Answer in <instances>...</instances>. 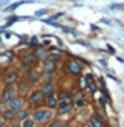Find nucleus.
I'll list each match as a JSON object with an SVG mask.
<instances>
[{"mask_svg":"<svg viewBox=\"0 0 124 127\" xmlns=\"http://www.w3.org/2000/svg\"><path fill=\"white\" fill-rule=\"evenodd\" d=\"M31 119L34 123H47L53 118V112L50 109H45V107H36V109L31 112Z\"/></svg>","mask_w":124,"mask_h":127,"instance_id":"obj_1","label":"nucleus"},{"mask_svg":"<svg viewBox=\"0 0 124 127\" xmlns=\"http://www.w3.org/2000/svg\"><path fill=\"white\" fill-rule=\"evenodd\" d=\"M65 70L70 76H81V73H82V65H81V62L76 61V59H68L65 62Z\"/></svg>","mask_w":124,"mask_h":127,"instance_id":"obj_2","label":"nucleus"},{"mask_svg":"<svg viewBox=\"0 0 124 127\" xmlns=\"http://www.w3.org/2000/svg\"><path fill=\"white\" fill-rule=\"evenodd\" d=\"M17 96V90L14 88V85H5V88L0 93V99L3 102H9L11 99H14Z\"/></svg>","mask_w":124,"mask_h":127,"instance_id":"obj_3","label":"nucleus"},{"mask_svg":"<svg viewBox=\"0 0 124 127\" xmlns=\"http://www.w3.org/2000/svg\"><path fill=\"white\" fill-rule=\"evenodd\" d=\"M8 104V109L9 110H12V112H19V110H22V109H25V98L23 96H16L14 99H11L9 102H6Z\"/></svg>","mask_w":124,"mask_h":127,"instance_id":"obj_4","label":"nucleus"},{"mask_svg":"<svg viewBox=\"0 0 124 127\" xmlns=\"http://www.w3.org/2000/svg\"><path fill=\"white\" fill-rule=\"evenodd\" d=\"M43 99H45V95H43L40 90L30 92V95H28V102L31 105H39V104L43 102Z\"/></svg>","mask_w":124,"mask_h":127,"instance_id":"obj_5","label":"nucleus"},{"mask_svg":"<svg viewBox=\"0 0 124 127\" xmlns=\"http://www.w3.org/2000/svg\"><path fill=\"white\" fill-rule=\"evenodd\" d=\"M20 64L22 65H28V67H34L36 64H37V59H36V56L33 51H27V53H23L20 56Z\"/></svg>","mask_w":124,"mask_h":127,"instance_id":"obj_6","label":"nucleus"},{"mask_svg":"<svg viewBox=\"0 0 124 127\" xmlns=\"http://www.w3.org/2000/svg\"><path fill=\"white\" fill-rule=\"evenodd\" d=\"M20 81V78H19V73H12V71H6L3 74V78H2V82L5 85H12V84H16V82Z\"/></svg>","mask_w":124,"mask_h":127,"instance_id":"obj_7","label":"nucleus"},{"mask_svg":"<svg viewBox=\"0 0 124 127\" xmlns=\"http://www.w3.org/2000/svg\"><path fill=\"white\" fill-rule=\"evenodd\" d=\"M71 104L73 107H78V109H82V107L85 105V99H84V93L82 92H76V95H73L71 98Z\"/></svg>","mask_w":124,"mask_h":127,"instance_id":"obj_8","label":"nucleus"},{"mask_svg":"<svg viewBox=\"0 0 124 127\" xmlns=\"http://www.w3.org/2000/svg\"><path fill=\"white\" fill-rule=\"evenodd\" d=\"M73 109L71 101H61L58 102V115H64V113H70Z\"/></svg>","mask_w":124,"mask_h":127,"instance_id":"obj_9","label":"nucleus"},{"mask_svg":"<svg viewBox=\"0 0 124 127\" xmlns=\"http://www.w3.org/2000/svg\"><path fill=\"white\" fill-rule=\"evenodd\" d=\"M56 68H58V64L53 62V61H43V65H42V71L45 74H54Z\"/></svg>","mask_w":124,"mask_h":127,"instance_id":"obj_10","label":"nucleus"},{"mask_svg":"<svg viewBox=\"0 0 124 127\" xmlns=\"http://www.w3.org/2000/svg\"><path fill=\"white\" fill-rule=\"evenodd\" d=\"M25 78H27V82H28L30 85H33V84H37V82L40 81V73L37 71L36 68H33L27 76H25Z\"/></svg>","mask_w":124,"mask_h":127,"instance_id":"obj_11","label":"nucleus"},{"mask_svg":"<svg viewBox=\"0 0 124 127\" xmlns=\"http://www.w3.org/2000/svg\"><path fill=\"white\" fill-rule=\"evenodd\" d=\"M43 104L47 105V109H56L58 107V96H56V93L53 95H48V96H45V99H43Z\"/></svg>","mask_w":124,"mask_h":127,"instance_id":"obj_12","label":"nucleus"},{"mask_svg":"<svg viewBox=\"0 0 124 127\" xmlns=\"http://www.w3.org/2000/svg\"><path fill=\"white\" fill-rule=\"evenodd\" d=\"M39 90L45 95V96H48V95H53V93H54L56 85L53 84V82H42V85H40Z\"/></svg>","mask_w":124,"mask_h":127,"instance_id":"obj_13","label":"nucleus"},{"mask_svg":"<svg viewBox=\"0 0 124 127\" xmlns=\"http://www.w3.org/2000/svg\"><path fill=\"white\" fill-rule=\"evenodd\" d=\"M34 56H36V59L37 61H47V58H48V51L45 50V47H37V48H34Z\"/></svg>","mask_w":124,"mask_h":127,"instance_id":"obj_14","label":"nucleus"},{"mask_svg":"<svg viewBox=\"0 0 124 127\" xmlns=\"http://www.w3.org/2000/svg\"><path fill=\"white\" fill-rule=\"evenodd\" d=\"M89 124L92 127H105V124L102 121V116H99V115H92L89 119Z\"/></svg>","mask_w":124,"mask_h":127,"instance_id":"obj_15","label":"nucleus"},{"mask_svg":"<svg viewBox=\"0 0 124 127\" xmlns=\"http://www.w3.org/2000/svg\"><path fill=\"white\" fill-rule=\"evenodd\" d=\"M17 92L20 93V96L30 93V84H28L27 81H19L17 82Z\"/></svg>","mask_w":124,"mask_h":127,"instance_id":"obj_16","label":"nucleus"},{"mask_svg":"<svg viewBox=\"0 0 124 127\" xmlns=\"http://www.w3.org/2000/svg\"><path fill=\"white\" fill-rule=\"evenodd\" d=\"M56 96H58V102H61V101H71L73 95L70 90H61Z\"/></svg>","mask_w":124,"mask_h":127,"instance_id":"obj_17","label":"nucleus"},{"mask_svg":"<svg viewBox=\"0 0 124 127\" xmlns=\"http://www.w3.org/2000/svg\"><path fill=\"white\" fill-rule=\"evenodd\" d=\"M27 118H30V110H28V109H22V110L16 112V116H14V119H16V121L22 123L23 119H27Z\"/></svg>","mask_w":124,"mask_h":127,"instance_id":"obj_18","label":"nucleus"},{"mask_svg":"<svg viewBox=\"0 0 124 127\" xmlns=\"http://www.w3.org/2000/svg\"><path fill=\"white\" fill-rule=\"evenodd\" d=\"M14 116H16V113L12 112V110H5V112H2V115H0V118L3 119L5 123H11V121H14Z\"/></svg>","mask_w":124,"mask_h":127,"instance_id":"obj_19","label":"nucleus"},{"mask_svg":"<svg viewBox=\"0 0 124 127\" xmlns=\"http://www.w3.org/2000/svg\"><path fill=\"white\" fill-rule=\"evenodd\" d=\"M25 3H33V0H23V2H17V3H12V5H9L8 8H5V12H11V11H14V9H17L20 5H25Z\"/></svg>","mask_w":124,"mask_h":127,"instance_id":"obj_20","label":"nucleus"},{"mask_svg":"<svg viewBox=\"0 0 124 127\" xmlns=\"http://www.w3.org/2000/svg\"><path fill=\"white\" fill-rule=\"evenodd\" d=\"M78 87L81 88V92H84L89 88V82H87V79L84 78V76H79V79H78Z\"/></svg>","mask_w":124,"mask_h":127,"instance_id":"obj_21","label":"nucleus"},{"mask_svg":"<svg viewBox=\"0 0 124 127\" xmlns=\"http://www.w3.org/2000/svg\"><path fill=\"white\" fill-rule=\"evenodd\" d=\"M48 61H53V62H58L61 59V51H51V53H48Z\"/></svg>","mask_w":124,"mask_h":127,"instance_id":"obj_22","label":"nucleus"},{"mask_svg":"<svg viewBox=\"0 0 124 127\" xmlns=\"http://www.w3.org/2000/svg\"><path fill=\"white\" fill-rule=\"evenodd\" d=\"M34 126H36V123L31 118H27V119H23L20 123V127H34Z\"/></svg>","mask_w":124,"mask_h":127,"instance_id":"obj_23","label":"nucleus"},{"mask_svg":"<svg viewBox=\"0 0 124 127\" xmlns=\"http://www.w3.org/2000/svg\"><path fill=\"white\" fill-rule=\"evenodd\" d=\"M89 90H90L92 93H96V92H98V85H96V81H92V82H89Z\"/></svg>","mask_w":124,"mask_h":127,"instance_id":"obj_24","label":"nucleus"},{"mask_svg":"<svg viewBox=\"0 0 124 127\" xmlns=\"http://www.w3.org/2000/svg\"><path fill=\"white\" fill-rule=\"evenodd\" d=\"M62 126H64V123H62L61 119H53L48 127H62Z\"/></svg>","mask_w":124,"mask_h":127,"instance_id":"obj_25","label":"nucleus"},{"mask_svg":"<svg viewBox=\"0 0 124 127\" xmlns=\"http://www.w3.org/2000/svg\"><path fill=\"white\" fill-rule=\"evenodd\" d=\"M28 45H30V47H34V48H37V47H39V39H37V37H31Z\"/></svg>","mask_w":124,"mask_h":127,"instance_id":"obj_26","label":"nucleus"},{"mask_svg":"<svg viewBox=\"0 0 124 127\" xmlns=\"http://www.w3.org/2000/svg\"><path fill=\"white\" fill-rule=\"evenodd\" d=\"M61 30H64L65 33H70V34H76V30H74V28H70V27H64V25H62Z\"/></svg>","mask_w":124,"mask_h":127,"instance_id":"obj_27","label":"nucleus"},{"mask_svg":"<svg viewBox=\"0 0 124 127\" xmlns=\"http://www.w3.org/2000/svg\"><path fill=\"white\" fill-rule=\"evenodd\" d=\"M31 70H33V67H28V65H22V68H20V71L22 73H25V74H28Z\"/></svg>","mask_w":124,"mask_h":127,"instance_id":"obj_28","label":"nucleus"},{"mask_svg":"<svg viewBox=\"0 0 124 127\" xmlns=\"http://www.w3.org/2000/svg\"><path fill=\"white\" fill-rule=\"evenodd\" d=\"M45 14H47V9H39L34 16H36V17H40V16H45Z\"/></svg>","mask_w":124,"mask_h":127,"instance_id":"obj_29","label":"nucleus"},{"mask_svg":"<svg viewBox=\"0 0 124 127\" xmlns=\"http://www.w3.org/2000/svg\"><path fill=\"white\" fill-rule=\"evenodd\" d=\"M8 127H20V123H19V121H16V119H14V121H11V123L8 124Z\"/></svg>","mask_w":124,"mask_h":127,"instance_id":"obj_30","label":"nucleus"},{"mask_svg":"<svg viewBox=\"0 0 124 127\" xmlns=\"http://www.w3.org/2000/svg\"><path fill=\"white\" fill-rule=\"evenodd\" d=\"M84 78L87 79V82H92L93 79H95V76H93L92 73H89V74H85V76H84Z\"/></svg>","mask_w":124,"mask_h":127,"instance_id":"obj_31","label":"nucleus"},{"mask_svg":"<svg viewBox=\"0 0 124 127\" xmlns=\"http://www.w3.org/2000/svg\"><path fill=\"white\" fill-rule=\"evenodd\" d=\"M101 93L104 95V99H105V98H109V92H107V88H105V87L101 88Z\"/></svg>","mask_w":124,"mask_h":127,"instance_id":"obj_32","label":"nucleus"},{"mask_svg":"<svg viewBox=\"0 0 124 127\" xmlns=\"http://www.w3.org/2000/svg\"><path fill=\"white\" fill-rule=\"evenodd\" d=\"M99 104H101V107H105V99L101 98V99H99Z\"/></svg>","mask_w":124,"mask_h":127,"instance_id":"obj_33","label":"nucleus"},{"mask_svg":"<svg viewBox=\"0 0 124 127\" xmlns=\"http://www.w3.org/2000/svg\"><path fill=\"white\" fill-rule=\"evenodd\" d=\"M81 127H92L89 123H84V124H81Z\"/></svg>","mask_w":124,"mask_h":127,"instance_id":"obj_34","label":"nucleus"},{"mask_svg":"<svg viewBox=\"0 0 124 127\" xmlns=\"http://www.w3.org/2000/svg\"><path fill=\"white\" fill-rule=\"evenodd\" d=\"M62 127H74V126H73V124H70V123H67V124L62 126Z\"/></svg>","mask_w":124,"mask_h":127,"instance_id":"obj_35","label":"nucleus"},{"mask_svg":"<svg viewBox=\"0 0 124 127\" xmlns=\"http://www.w3.org/2000/svg\"><path fill=\"white\" fill-rule=\"evenodd\" d=\"M0 127H5V121H3L2 118H0Z\"/></svg>","mask_w":124,"mask_h":127,"instance_id":"obj_36","label":"nucleus"},{"mask_svg":"<svg viewBox=\"0 0 124 127\" xmlns=\"http://www.w3.org/2000/svg\"><path fill=\"white\" fill-rule=\"evenodd\" d=\"M9 0H2V2H0V5H5V3H8Z\"/></svg>","mask_w":124,"mask_h":127,"instance_id":"obj_37","label":"nucleus"}]
</instances>
